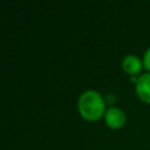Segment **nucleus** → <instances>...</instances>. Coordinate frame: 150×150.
<instances>
[{
    "label": "nucleus",
    "instance_id": "obj_6",
    "mask_svg": "<svg viewBox=\"0 0 150 150\" xmlns=\"http://www.w3.org/2000/svg\"><path fill=\"white\" fill-rule=\"evenodd\" d=\"M104 101H105V103H108V104H111V103H114V102L116 101V97H115L112 94H107V95H105V98H104Z\"/></svg>",
    "mask_w": 150,
    "mask_h": 150
},
{
    "label": "nucleus",
    "instance_id": "obj_3",
    "mask_svg": "<svg viewBox=\"0 0 150 150\" xmlns=\"http://www.w3.org/2000/svg\"><path fill=\"white\" fill-rule=\"evenodd\" d=\"M137 96L145 103H150V73L142 74L137 77L135 83Z\"/></svg>",
    "mask_w": 150,
    "mask_h": 150
},
{
    "label": "nucleus",
    "instance_id": "obj_4",
    "mask_svg": "<svg viewBox=\"0 0 150 150\" xmlns=\"http://www.w3.org/2000/svg\"><path fill=\"white\" fill-rule=\"evenodd\" d=\"M142 66H143V61H141V59L134 54L125 55L124 59L122 60V68L129 75L139 74L142 70Z\"/></svg>",
    "mask_w": 150,
    "mask_h": 150
},
{
    "label": "nucleus",
    "instance_id": "obj_5",
    "mask_svg": "<svg viewBox=\"0 0 150 150\" xmlns=\"http://www.w3.org/2000/svg\"><path fill=\"white\" fill-rule=\"evenodd\" d=\"M143 66L146 70L150 71V47L145 50V53L143 55Z\"/></svg>",
    "mask_w": 150,
    "mask_h": 150
},
{
    "label": "nucleus",
    "instance_id": "obj_2",
    "mask_svg": "<svg viewBox=\"0 0 150 150\" xmlns=\"http://www.w3.org/2000/svg\"><path fill=\"white\" fill-rule=\"evenodd\" d=\"M125 121H127V116L121 108L110 107L109 109H107L104 114V122L111 129H118L123 127Z\"/></svg>",
    "mask_w": 150,
    "mask_h": 150
},
{
    "label": "nucleus",
    "instance_id": "obj_1",
    "mask_svg": "<svg viewBox=\"0 0 150 150\" xmlns=\"http://www.w3.org/2000/svg\"><path fill=\"white\" fill-rule=\"evenodd\" d=\"M77 109L80 115L90 122L100 120L105 114V101L102 95L93 89L83 91L77 101Z\"/></svg>",
    "mask_w": 150,
    "mask_h": 150
}]
</instances>
